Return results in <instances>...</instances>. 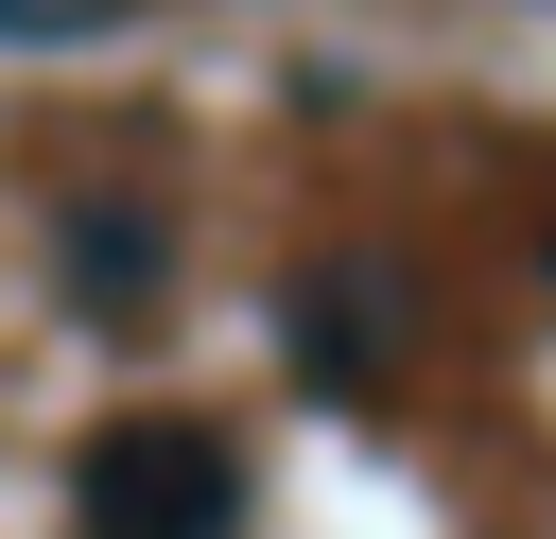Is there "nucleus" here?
<instances>
[{"label": "nucleus", "mask_w": 556, "mask_h": 539, "mask_svg": "<svg viewBox=\"0 0 556 539\" xmlns=\"http://www.w3.org/2000/svg\"><path fill=\"white\" fill-rule=\"evenodd\" d=\"M70 522L87 539H226V435L208 417H104L70 452Z\"/></svg>", "instance_id": "1"}]
</instances>
